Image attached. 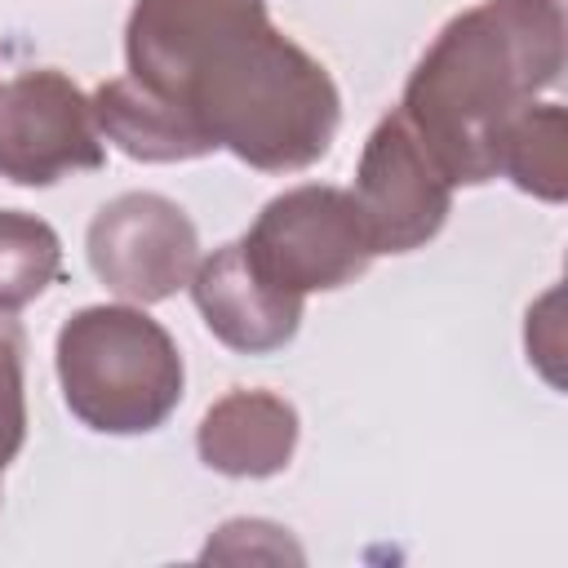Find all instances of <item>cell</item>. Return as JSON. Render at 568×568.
Returning a JSON list of instances; mask_svg holds the SVG:
<instances>
[{"label": "cell", "mask_w": 568, "mask_h": 568, "mask_svg": "<svg viewBox=\"0 0 568 568\" xmlns=\"http://www.w3.org/2000/svg\"><path fill=\"white\" fill-rule=\"evenodd\" d=\"M124 58L138 84L262 173L306 169L337 138L342 93L328 67L262 0H138Z\"/></svg>", "instance_id": "cell-1"}, {"label": "cell", "mask_w": 568, "mask_h": 568, "mask_svg": "<svg viewBox=\"0 0 568 568\" xmlns=\"http://www.w3.org/2000/svg\"><path fill=\"white\" fill-rule=\"evenodd\" d=\"M564 71V0H479L417 58L399 115L453 186L497 178L506 124Z\"/></svg>", "instance_id": "cell-2"}, {"label": "cell", "mask_w": 568, "mask_h": 568, "mask_svg": "<svg viewBox=\"0 0 568 568\" xmlns=\"http://www.w3.org/2000/svg\"><path fill=\"white\" fill-rule=\"evenodd\" d=\"M67 408L102 435H146L182 399V355L160 320L138 306H84L58 328Z\"/></svg>", "instance_id": "cell-3"}, {"label": "cell", "mask_w": 568, "mask_h": 568, "mask_svg": "<svg viewBox=\"0 0 568 568\" xmlns=\"http://www.w3.org/2000/svg\"><path fill=\"white\" fill-rule=\"evenodd\" d=\"M240 248L271 288L293 297L355 284L377 257L355 195L320 182L275 195Z\"/></svg>", "instance_id": "cell-4"}, {"label": "cell", "mask_w": 568, "mask_h": 568, "mask_svg": "<svg viewBox=\"0 0 568 568\" xmlns=\"http://www.w3.org/2000/svg\"><path fill=\"white\" fill-rule=\"evenodd\" d=\"M102 160L93 102L71 75L40 67L0 84V178L49 186L67 173L102 169Z\"/></svg>", "instance_id": "cell-5"}, {"label": "cell", "mask_w": 568, "mask_h": 568, "mask_svg": "<svg viewBox=\"0 0 568 568\" xmlns=\"http://www.w3.org/2000/svg\"><path fill=\"white\" fill-rule=\"evenodd\" d=\"M89 266L111 293L138 306L164 302L200 266L195 222L169 195L124 191L89 222Z\"/></svg>", "instance_id": "cell-6"}, {"label": "cell", "mask_w": 568, "mask_h": 568, "mask_svg": "<svg viewBox=\"0 0 568 568\" xmlns=\"http://www.w3.org/2000/svg\"><path fill=\"white\" fill-rule=\"evenodd\" d=\"M355 204L377 253H413L439 235L453 209V182L417 142L408 120L386 111L364 142L355 169Z\"/></svg>", "instance_id": "cell-7"}, {"label": "cell", "mask_w": 568, "mask_h": 568, "mask_svg": "<svg viewBox=\"0 0 568 568\" xmlns=\"http://www.w3.org/2000/svg\"><path fill=\"white\" fill-rule=\"evenodd\" d=\"M191 297L209 324V333L244 355H266L293 342L302 324V297L271 288L244 257L240 240L222 244L191 275Z\"/></svg>", "instance_id": "cell-8"}, {"label": "cell", "mask_w": 568, "mask_h": 568, "mask_svg": "<svg viewBox=\"0 0 568 568\" xmlns=\"http://www.w3.org/2000/svg\"><path fill=\"white\" fill-rule=\"evenodd\" d=\"M195 448L217 475H280L297 448V408L271 390H226L217 404H209Z\"/></svg>", "instance_id": "cell-9"}, {"label": "cell", "mask_w": 568, "mask_h": 568, "mask_svg": "<svg viewBox=\"0 0 568 568\" xmlns=\"http://www.w3.org/2000/svg\"><path fill=\"white\" fill-rule=\"evenodd\" d=\"M93 120L106 142H115L124 155L146 160V164H173V160H200L217 151L178 106H169L160 93L138 84L133 75H115L98 84Z\"/></svg>", "instance_id": "cell-10"}, {"label": "cell", "mask_w": 568, "mask_h": 568, "mask_svg": "<svg viewBox=\"0 0 568 568\" xmlns=\"http://www.w3.org/2000/svg\"><path fill=\"white\" fill-rule=\"evenodd\" d=\"M564 106L555 102H532L524 106L506 133H501V151H497V178H510L519 191L559 204L568 191V160H564Z\"/></svg>", "instance_id": "cell-11"}, {"label": "cell", "mask_w": 568, "mask_h": 568, "mask_svg": "<svg viewBox=\"0 0 568 568\" xmlns=\"http://www.w3.org/2000/svg\"><path fill=\"white\" fill-rule=\"evenodd\" d=\"M62 275L58 231L22 209H0V311L36 302Z\"/></svg>", "instance_id": "cell-12"}, {"label": "cell", "mask_w": 568, "mask_h": 568, "mask_svg": "<svg viewBox=\"0 0 568 568\" xmlns=\"http://www.w3.org/2000/svg\"><path fill=\"white\" fill-rule=\"evenodd\" d=\"M22 355L27 337L13 311H0V475L27 439V395H22Z\"/></svg>", "instance_id": "cell-13"}]
</instances>
